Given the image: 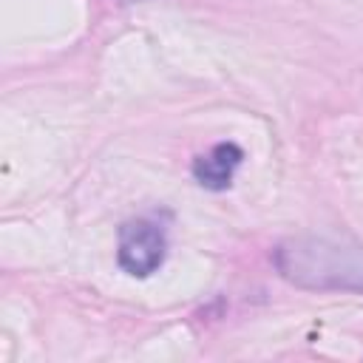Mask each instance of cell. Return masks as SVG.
Masks as SVG:
<instances>
[{"instance_id": "cell-3", "label": "cell", "mask_w": 363, "mask_h": 363, "mask_svg": "<svg viewBox=\"0 0 363 363\" xmlns=\"http://www.w3.org/2000/svg\"><path fill=\"white\" fill-rule=\"evenodd\" d=\"M244 162V150L235 142H218L207 153H199L193 159V179L207 190H227L233 184V176L238 164Z\"/></svg>"}, {"instance_id": "cell-4", "label": "cell", "mask_w": 363, "mask_h": 363, "mask_svg": "<svg viewBox=\"0 0 363 363\" xmlns=\"http://www.w3.org/2000/svg\"><path fill=\"white\" fill-rule=\"evenodd\" d=\"M119 3H136V0H119Z\"/></svg>"}, {"instance_id": "cell-2", "label": "cell", "mask_w": 363, "mask_h": 363, "mask_svg": "<svg viewBox=\"0 0 363 363\" xmlns=\"http://www.w3.org/2000/svg\"><path fill=\"white\" fill-rule=\"evenodd\" d=\"M167 255V235L162 224L150 218H130L119 227V244H116V264L133 275L147 278L153 275Z\"/></svg>"}, {"instance_id": "cell-1", "label": "cell", "mask_w": 363, "mask_h": 363, "mask_svg": "<svg viewBox=\"0 0 363 363\" xmlns=\"http://www.w3.org/2000/svg\"><path fill=\"white\" fill-rule=\"evenodd\" d=\"M275 267L301 286L363 289V250H346L323 238H292L275 247Z\"/></svg>"}]
</instances>
